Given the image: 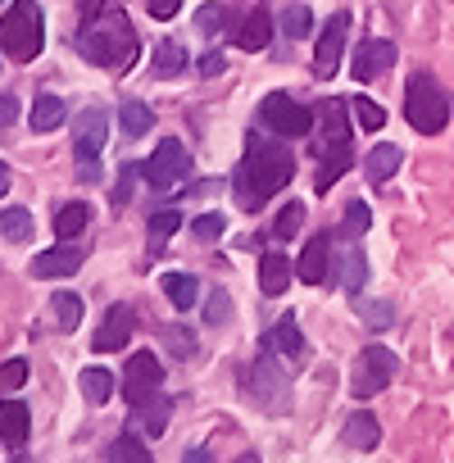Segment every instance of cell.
<instances>
[{
	"instance_id": "48",
	"label": "cell",
	"mask_w": 454,
	"mask_h": 463,
	"mask_svg": "<svg viewBox=\"0 0 454 463\" xmlns=\"http://www.w3.org/2000/svg\"><path fill=\"white\" fill-rule=\"evenodd\" d=\"M222 69H227V60H222V55H218V51H209V55H204V60H200V78H218V73H222Z\"/></svg>"
},
{
	"instance_id": "15",
	"label": "cell",
	"mask_w": 454,
	"mask_h": 463,
	"mask_svg": "<svg viewBox=\"0 0 454 463\" xmlns=\"http://www.w3.org/2000/svg\"><path fill=\"white\" fill-rule=\"evenodd\" d=\"M391 64H395V46L382 42V37H373V42H364V46L355 51L350 73H355V82H373V78H382Z\"/></svg>"
},
{
	"instance_id": "50",
	"label": "cell",
	"mask_w": 454,
	"mask_h": 463,
	"mask_svg": "<svg viewBox=\"0 0 454 463\" xmlns=\"http://www.w3.org/2000/svg\"><path fill=\"white\" fill-rule=\"evenodd\" d=\"M14 114H19L14 96H0V123H14Z\"/></svg>"
},
{
	"instance_id": "55",
	"label": "cell",
	"mask_w": 454,
	"mask_h": 463,
	"mask_svg": "<svg viewBox=\"0 0 454 463\" xmlns=\"http://www.w3.org/2000/svg\"><path fill=\"white\" fill-rule=\"evenodd\" d=\"M0 5H5V0H0Z\"/></svg>"
},
{
	"instance_id": "40",
	"label": "cell",
	"mask_w": 454,
	"mask_h": 463,
	"mask_svg": "<svg viewBox=\"0 0 454 463\" xmlns=\"http://www.w3.org/2000/svg\"><path fill=\"white\" fill-rule=\"evenodd\" d=\"M309 28H314V14H309L305 5H291V10H282V33H287L291 42L309 37Z\"/></svg>"
},
{
	"instance_id": "53",
	"label": "cell",
	"mask_w": 454,
	"mask_h": 463,
	"mask_svg": "<svg viewBox=\"0 0 454 463\" xmlns=\"http://www.w3.org/2000/svg\"><path fill=\"white\" fill-rule=\"evenodd\" d=\"M237 463H260V454H241V458H237Z\"/></svg>"
},
{
	"instance_id": "25",
	"label": "cell",
	"mask_w": 454,
	"mask_h": 463,
	"mask_svg": "<svg viewBox=\"0 0 454 463\" xmlns=\"http://www.w3.org/2000/svg\"><path fill=\"white\" fill-rule=\"evenodd\" d=\"M87 222H91V204H87V200H73V204H64V209L55 213V237H60V241H73Z\"/></svg>"
},
{
	"instance_id": "17",
	"label": "cell",
	"mask_w": 454,
	"mask_h": 463,
	"mask_svg": "<svg viewBox=\"0 0 454 463\" xmlns=\"http://www.w3.org/2000/svg\"><path fill=\"white\" fill-rule=\"evenodd\" d=\"M318 155L323 150H341V146H350V123H345V100H327L323 109H318Z\"/></svg>"
},
{
	"instance_id": "28",
	"label": "cell",
	"mask_w": 454,
	"mask_h": 463,
	"mask_svg": "<svg viewBox=\"0 0 454 463\" xmlns=\"http://www.w3.org/2000/svg\"><path fill=\"white\" fill-rule=\"evenodd\" d=\"M33 232H37V227H33V213H28V209H0V237H5V241L24 246Z\"/></svg>"
},
{
	"instance_id": "8",
	"label": "cell",
	"mask_w": 454,
	"mask_h": 463,
	"mask_svg": "<svg viewBox=\"0 0 454 463\" xmlns=\"http://www.w3.org/2000/svg\"><path fill=\"white\" fill-rule=\"evenodd\" d=\"M186 173H191V150H186L177 137H164V141L155 146V155L141 164V177H146V186H155V191L177 186Z\"/></svg>"
},
{
	"instance_id": "20",
	"label": "cell",
	"mask_w": 454,
	"mask_h": 463,
	"mask_svg": "<svg viewBox=\"0 0 454 463\" xmlns=\"http://www.w3.org/2000/svg\"><path fill=\"white\" fill-rule=\"evenodd\" d=\"M264 350H269V354H282V359H291V364H300V359H305V336H300L296 318H282L278 327H269V332H264Z\"/></svg>"
},
{
	"instance_id": "7",
	"label": "cell",
	"mask_w": 454,
	"mask_h": 463,
	"mask_svg": "<svg viewBox=\"0 0 454 463\" xmlns=\"http://www.w3.org/2000/svg\"><path fill=\"white\" fill-rule=\"evenodd\" d=\"M260 128L273 132V137H309L314 132V114L305 105H296L291 96L273 91L260 100Z\"/></svg>"
},
{
	"instance_id": "19",
	"label": "cell",
	"mask_w": 454,
	"mask_h": 463,
	"mask_svg": "<svg viewBox=\"0 0 454 463\" xmlns=\"http://www.w3.org/2000/svg\"><path fill=\"white\" fill-rule=\"evenodd\" d=\"M232 42H237L241 51H269V42H273V14H269V10L246 14V19L232 28Z\"/></svg>"
},
{
	"instance_id": "10",
	"label": "cell",
	"mask_w": 454,
	"mask_h": 463,
	"mask_svg": "<svg viewBox=\"0 0 454 463\" xmlns=\"http://www.w3.org/2000/svg\"><path fill=\"white\" fill-rule=\"evenodd\" d=\"M105 141H109V114H105L100 105L82 109L78 123H73V155H78L82 164H96L100 150H105Z\"/></svg>"
},
{
	"instance_id": "9",
	"label": "cell",
	"mask_w": 454,
	"mask_h": 463,
	"mask_svg": "<svg viewBox=\"0 0 454 463\" xmlns=\"http://www.w3.org/2000/svg\"><path fill=\"white\" fill-rule=\"evenodd\" d=\"M159 382H164V364L150 350H137L128 359V368H123V400L128 404H141V400H150L159 391Z\"/></svg>"
},
{
	"instance_id": "43",
	"label": "cell",
	"mask_w": 454,
	"mask_h": 463,
	"mask_svg": "<svg viewBox=\"0 0 454 463\" xmlns=\"http://www.w3.org/2000/svg\"><path fill=\"white\" fill-rule=\"evenodd\" d=\"M150 232H155L159 241H168L173 232H182V213H177V209H155V213H150Z\"/></svg>"
},
{
	"instance_id": "42",
	"label": "cell",
	"mask_w": 454,
	"mask_h": 463,
	"mask_svg": "<svg viewBox=\"0 0 454 463\" xmlns=\"http://www.w3.org/2000/svg\"><path fill=\"white\" fill-rule=\"evenodd\" d=\"M222 232H227V218H222V213H200V218L191 222V237H195V241H218Z\"/></svg>"
},
{
	"instance_id": "11",
	"label": "cell",
	"mask_w": 454,
	"mask_h": 463,
	"mask_svg": "<svg viewBox=\"0 0 454 463\" xmlns=\"http://www.w3.org/2000/svg\"><path fill=\"white\" fill-rule=\"evenodd\" d=\"M345 37H350V14H332L323 37H318V51H314V73L318 78H327V82L336 78L341 55H345Z\"/></svg>"
},
{
	"instance_id": "47",
	"label": "cell",
	"mask_w": 454,
	"mask_h": 463,
	"mask_svg": "<svg viewBox=\"0 0 454 463\" xmlns=\"http://www.w3.org/2000/svg\"><path fill=\"white\" fill-rule=\"evenodd\" d=\"M132 177H137V168L128 164V168L118 173V186H114V204H118V209H123V204L132 200Z\"/></svg>"
},
{
	"instance_id": "46",
	"label": "cell",
	"mask_w": 454,
	"mask_h": 463,
	"mask_svg": "<svg viewBox=\"0 0 454 463\" xmlns=\"http://www.w3.org/2000/svg\"><path fill=\"white\" fill-rule=\"evenodd\" d=\"M146 14L159 19V24H168L173 14H182V0H146Z\"/></svg>"
},
{
	"instance_id": "2",
	"label": "cell",
	"mask_w": 454,
	"mask_h": 463,
	"mask_svg": "<svg viewBox=\"0 0 454 463\" xmlns=\"http://www.w3.org/2000/svg\"><path fill=\"white\" fill-rule=\"evenodd\" d=\"M291 177H296V155H291L282 141H273V132H269V137H255V132H251L246 159H241V168H237V177H232L237 204H241L246 213H255V209H264Z\"/></svg>"
},
{
	"instance_id": "12",
	"label": "cell",
	"mask_w": 454,
	"mask_h": 463,
	"mask_svg": "<svg viewBox=\"0 0 454 463\" xmlns=\"http://www.w3.org/2000/svg\"><path fill=\"white\" fill-rule=\"evenodd\" d=\"M296 278L309 282V287L336 282V273H332V237H327V232H323V237H314V241L300 250V260H296Z\"/></svg>"
},
{
	"instance_id": "39",
	"label": "cell",
	"mask_w": 454,
	"mask_h": 463,
	"mask_svg": "<svg viewBox=\"0 0 454 463\" xmlns=\"http://www.w3.org/2000/svg\"><path fill=\"white\" fill-rule=\"evenodd\" d=\"M204 323L209 327H222V323H232V300H227V291H209V300H204Z\"/></svg>"
},
{
	"instance_id": "52",
	"label": "cell",
	"mask_w": 454,
	"mask_h": 463,
	"mask_svg": "<svg viewBox=\"0 0 454 463\" xmlns=\"http://www.w3.org/2000/svg\"><path fill=\"white\" fill-rule=\"evenodd\" d=\"M10 191V168H5V159H0V195Z\"/></svg>"
},
{
	"instance_id": "31",
	"label": "cell",
	"mask_w": 454,
	"mask_h": 463,
	"mask_svg": "<svg viewBox=\"0 0 454 463\" xmlns=\"http://www.w3.org/2000/svg\"><path fill=\"white\" fill-rule=\"evenodd\" d=\"M150 69H155L159 78H177V73L186 69V51H182L177 42H159V46H155V60H150Z\"/></svg>"
},
{
	"instance_id": "32",
	"label": "cell",
	"mask_w": 454,
	"mask_h": 463,
	"mask_svg": "<svg viewBox=\"0 0 454 463\" xmlns=\"http://www.w3.org/2000/svg\"><path fill=\"white\" fill-rule=\"evenodd\" d=\"M341 269H345V273H341V287H345L350 296H359V291H364V282H368V260H364V250H359V246H350V250H345V260H341Z\"/></svg>"
},
{
	"instance_id": "37",
	"label": "cell",
	"mask_w": 454,
	"mask_h": 463,
	"mask_svg": "<svg viewBox=\"0 0 454 463\" xmlns=\"http://www.w3.org/2000/svg\"><path fill=\"white\" fill-rule=\"evenodd\" d=\"M51 305H55V323H60L64 332H73V327L82 323V296H73V291H60Z\"/></svg>"
},
{
	"instance_id": "22",
	"label": "cell",
	"mask_w": 454,
	"mask_h": 463,
	"mask_svg": "<svg viewBox=\"0 0 454 463\" xmlns=\"http://www.w3.org/2000/svg\"><path fill=\"white\" fill-rule=\"evenodd\" d=\"M341 440H345L350 449H377L382 427H377V418H373V413H350V418H345V427H341Z\"/></svg>"
},
{
	"instance_id": "26",
	"label": "cell",
	"mask_w": 454,
	"mask_h": 463,
	"mask_svg": "<svg viewBox=\"0 0 454 463\" xmlns=\"http://www.w3.org/2000/svg\"><path fill=\"white\" fill-rule=\"evenodd\" d=\"M64 118H69V105H64L60 96H37V100H33V128H37V132H55Z\"/></svg>"
},
{
	"instance_id": "34",
	"label": "cell",
	"mask_w": 454,
	"mask_h": 463,
	"mask_svg": "<svg viewBox=\"0 0 454 463\" xmlns=\"http://www.w3.org/2000/svg\"><path fill=\"white\" fill-rule=\"evenodd\" d=\"M355 159H350V146H341V150H323V168H318V191H327L345 168H350Z\"/></svg>"
},
{
	"instance_id": "33",
	"label": "cell",
	"mask_w": 454,
	"mask_h": 463,
	"mask_svg": "<svg viewBox=\"0 0 454 463\" xmlns=\"http://www.w3.org/2000/svg\"><path fill=\"white\" fill-rule=\"evenodd\" d=\"M78 382H82V395H87L91 404H105V400L114 395V377H109L105 368H82Z\"/></svg>"
},
{
	"instance_id": "1",
	"label": "cell",
	"mask_w": 454,
	"mask_h": 463,
	"mask_svg": "<svg viewBox=\"0 0 454 463\" xmlns=\"http://www.w3.org/2000/svg\"><path fill=\"white\" fill-rule=\"evenodd\" d=\"M78 51L87 64L96 69H132L137 64V33L128 24V14L109 0H87V14H82V28H78Z\"/></svg>"
},
{
	"instance_id": "5",
	"label": "cell",
	"mask_w": 454,
	"mask_h": 463,
	"mask_svg": "<svg viewBox=\"0 0 454 463\" xmlns=\"http://www.w3.org/2000/svg\"><path fill=\"white\" fill-rule=\"evenodd\" d=\"M246 395H251L264 413H287V409H291V377L278 368V359H273L269 350L246 368Z\"/></svg>"
},
{
	"instance_id": "36",
	"label": "cell",
	"mask_w": 454,
	"mask_h": 463,
	"mask_svg": "<svg viewBox=\"0 0 454 463\" xmlns=\"http://www.w3.org/2000/svg\"><path fill=\"white\" fill-rule=\"evenodd\" d=\"M350 109H355V123H359L364 132H377V128H386V109H382L377 100H368V96H355V100H350Z\"/></svg>"
},
{
	"instance_id": "6",
	"label": "cell",
	"mask_w": 454,
	"mask_h": 463,
	"mask_svg": "<svg viewBox=\"0 0 454 463\" xmlns=\"http://www.w3.org/2000/svg\"><path fill=\"white\" fill-rule=\"evenodd\" d=\"M400 373V359L386 350V345H364V354L355 359V377H350V395L355 400H373L382 395Z\"/></svg>"
},
{
	"instance_id": "24",
	"label": "cell",
	"mask_w": 454,
	"mask_h": 463,
	"mask_svg": "<svg viewBox=\"0 0 454 463\" xmlns=\"http://www.w3.org/2000/svg\"><path fill=\"white\" fill-rule=\"evenodd\" d=\"M159 287H164V296L173 300V309H195V300H200V282L191 278V273H164L159 278Z\"/></svg>"
},
{
	"instance_id": "38",
	"label": "cell",
	"mask_w": 454,
	"mask_h": 463,
	"mask_svg": "<svg viewBox=\"0 0 454 463\" xmlns=\"http://www.w3.org/2000/svg\"><path fill=\"white\" fill-rule=\"evenodd\" d=\"M300 222H305V204L300 200H291L282 213H278V222H273V237H282V241H291L296 232H300Z\"/></svg>"
},
{
	"instance_id": "41",
	"label": "cell",
	"mask_w": 454,
	"mask_h": 463,
	"mask_svg": "<svg viewBox=\"0 0 454 463\" xmlns=\"http://www.w3.org/2000/svg\"><path fill=\"white\" fill-rule=\"evenodd\" d=\"M359 314H364V323H368L373 332H386V327L395 323V309H391L386 300H364V305H359Z\"/></svg>"
},
{
	"instance_id": "45",
	"label": "cell",
	"mask_w": 454,
	"mask_h": 463,
	"mask_svg": "<svg viewBox=\"0 0 454 463\" xmlns=\"http://www.w3.org/2000/svg\"><path fill=\"white\" fill-rule=\"evenodd\" d=\"M24 382H28V364H24V359L0 364V391H19Z\"/></svg>"
},
{
	"instance_id": "30",
	"label": "cell",
	"mask_w": 454,
	"mask_h": 463,
	"mask_svg": "<svg viewBox=\"0 0 454 463\" xmlns=\"http://www.w3.org/2000/svg\"><path fill=\"white\" fill-rule=\"evenodd\" d=\"M118 123H123V132H128V137H146V132L155 128V109H150V105H141V100H123Z\"/></svg>"
},
{
	"instance_id": "49",
	"label": "cell",
	"mask_w": 454,
	"mask_h": 463,
	"mask_svg": "<svg viewBox=\"0 0 454 463\" xmlns=\"http://www.w3.org/2000/svg\"><path fill=\"white\" fill-rule=\"evenodd\" d=\"M218 186H222V177H204V182H191V186H186V195H213Z\"/></svg>"
},
{
	"instance_id": "21",
	"label": "cell",
	"mask_w": 454,
	"mask_h": 463,
	"mask_svg": "<svg viewBox=\"0 0 454 463\" xmlns=\"http://www.w3.org/2000/svg\"><path fill=\"white\" fill-rule=\"evenodd\" d=\"M287 287H291V260L278 255V250H269V255L260 260V291H264V296H282Z\"/></svg>"
},
{
	"instance_id": "16",
	"label": "cell",
	"mask_w": 454,
	"mask_h": 463,
	"mask_svg": "<svg viewBox=\"0 0 454 463\" xmlns=\"http://www.w3.org/2000/svg\"><path fill=\"white\" fill-rule=\"evenodd\" d=\"M28 431H33V413L24 400H0V445L5 449H24L28 445Z\"/></svg>"
},
{
	"instance_id": "18",
	"label": "cell",
	"mask_w": 454,
	"mask_h": 463,
	"mask_svg": "<svg viewBox=\"0 0 454 463\" xmlns=\"http://www.w3.org/2000/svg\"><path fill=\"white\" fill-rule=\"evenodd\" d=\"M82 269V250L78 246H55V250H42L37 260H33V278H69V273H78Z\"/></svg>"
},
{
	"instance_id": "14",
	"label": "cell",
	"mask_w": 454,
	"mask_h": 463,
	"mask_svg": "<svg viewBox=\"0 0 454 463\" xmlns=\"http://www.w3.org/2000/svg\"><path fill=\"white\" fill-rule=\"evenodd\" d=\"M168 418H173V395H150V400H141V404H132V427L128 431H137V436H164L168 431Z\"/></svg>"
},
{
	"instance_id": "4",
	"label": "cell",
	"mask_w": 454,
	"mask_h": 463,
	"mask_svg": "<svg viewBox=\"0 0 454 463\" xmlns=\"http://www.w3.org/2000/svg\"><path fill=\"white\" fill-rule=\"evenodd\" d=\"M404 118L422 137H436L449 123V100H445V91H440V82L431 73H413L409 78V87H404Z\"/></svg>"
},
{
	"instance_id": "13",
	"label": "cell",
	"mask_w": 454,
	"mask_h": 463,
	"mask_svg": "<svg viewBox=\"0 0 454 463\" xmlns=\"http://www.w3.org/2000/svg\"><path fill=\"white\" fill-rule=\"evenodd\" d=\"M132 332H137V309L132 305H114L109 314H105V323H100V332H96V350L100 354H114V350H123L128 341H132Z\"/></svg>"
},
{
	"instance_id": "23",
	"label": "cell",
	"mask_w": 454,
	"mask_h": 463,
	"mask_svg": "<svg viewBox=\"0 0 454 463\" xmlns=\"http://www.w3.org/2000/svg\"><path fill=\"white\" fill-rule=\"evenodd\" d=\"M400 159H404V150L382 141V146H373V150L364 155V168H368V177H373V182H391V177L400 173Z\"/></svg>"
},
{
	"instance_id": "3",
	"label": "cell",
	"mask_w": 454,
	"mask_h": 463,
	"mask_svg": "<svg viewBox=\"0 0 454 463\" xmlns=\"http://www.w3.org/2000/svg\"><path fill=\"white\" fill-rule=\"evenodd\" d=\"M46 46V14L37 0H10V10L0 14V51L10 60L28 64Z\"/></svg>"
},
{
	"instance_id": "29",
	"label": "cell",
	"mask_w": 454,
	"mask_h": 463,
	"mask_svg": "<svg viewBox=\"0 0 454 463\" xmlns=\"http://www.w3.org/2000/svg\"><path fill=\"white\" fill-rule=\"evenodd\" d=\"M195 28H200L204 37H222V33H232V10L218 5V0H209V5H200V14H195Z\"/></svg>"
},
{
	"instance_id": "27",
	"label": "cell",
	"mask_w": 454,
	"mask_h": 463,
	"mask_svg": "<svg viewBox=\"0 0 454 463\" xmlns=\"http://www.w3.org/2000/svg\"><path fill=\"white\" fill-rule=\"evenodd\" d=\"M105 458H109V463H155L150 449H146V440H141L137 431H123V436L105 449Z\"/></svg>"
},
{
	"instance_id": "44",
	"label": "cell",
	"mask_w": 454,
	"mask_h": 463,
	"mask_svg": "<svg viewBox=\"0 0 454 463\" xmlns=\"http://www.w3.org/2000/svg\"><path fill=\"white\" fill-rule=\"evenodd\" d=\"M164 341H168V350L177 359H191L195 354V332H186V327H164Z\"/></svg>"
},
{
	"instance_id": "51",
	"label": "cell",
	"mask_w": 454,
	"mask_h": 463,
	"mask_svg": "<svg viewBox=\"0 0 454 463\" xmlns=\"http://www.w3.org/2000/svg\"><path fill=\"white\" fill-rule=\"evenodd\" d=\"M182 463H213V454H209V449H186Z\"/></svg>"
},
{
	"instance_id": "54",
	"label": "cell",
	"mask_w": 454,
	"mask_h": 463,
	"mask_svg": "<svg viewBox=\"0 0 454 463\" xmlns=\"http://www.w3.org/2000/svg\"><path fill=\"white\" fill-rule=\"evenodd\" d=\"M10 463H33V458H24V454H19V458H10Z\"/></svg>"
},
{
	"instance_id": "35",
	"label": "cell",
	"mask_w": 454,
	"mask_h": 463,
	"mask_svg": "<svg viewBox=\"0 0 454 463\" xmlns=\"http://www.w3.org/2000/svg\"><path fill=\"white\" fill-rule=\"evenodd\" d=\"M368 227H373V209H368L364 200H350V204H345V218H341V232H345L350 241H359Z\"/></svg>"
}]
</instances>
